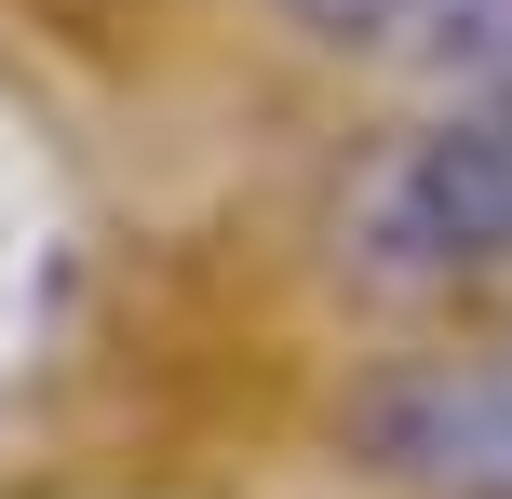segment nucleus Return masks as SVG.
I'll return each instance as SVG.
<instances>
[{
	"instance_id": "obj_1",
	"label": "nucleus",
	"mask_w": 512,
	"mask_h": 499,
	"mask_svg": "<svg viewBox=\"0 0 512 499\" xmlns=\"http://www.w3.org/2000/svg\"><path fill=\"white\" fill-rule=\"evenodd\" d=\"M512 257V81L445 122H418L378 176L351 189V270L364 284H472Z\"/></svg>"
},
{
	"instance_id": "obj_2",
	"label": "nucleus",
	"mask_w": 512,
	"mask_h": 499,
	"mask_svg": "<svg viewBox=\"0 0 512 499\" xmlns=\"http://www.w3.org/2000/svg\"><path fill=\"white\" fill-rule=\"evenodd\" d=\"M337 446L405 499H512V351H418L351 378Z\"/></svg>"
},
{
	"instance_id": "obj_3",
	"label": "nucleus",
	"mask_w": 512,
	"mask_h": 499,
	"mask_svg": "<svg viewBox=\"0 0 512 499\" xmlns=\"http://www.w3.org/2000/svg\"><path fill=\"white\" fill-rule=\"evenodd\" d=\"M283 14L337 54H378V68L512 81V0H283Z\"/></svg>"
}]
</instances>
